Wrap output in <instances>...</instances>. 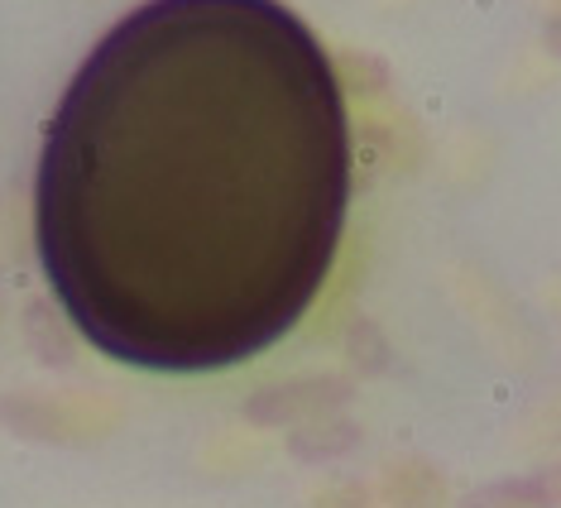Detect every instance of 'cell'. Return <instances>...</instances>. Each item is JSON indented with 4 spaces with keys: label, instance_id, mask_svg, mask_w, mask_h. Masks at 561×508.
Masks as SVG:
<instances>
[{
    "label": "cell",
    "instance_id": "1",
    "mask_svg": "<svg viewBox=\"0 0 561 508\" xmlns=\"http://www.w3.org/2000/svg\"><path fill=\"white\" fill-rule=\"evenodd\" d=\"M346 86L284 0H139L34 159V254L96 355L145 374L260 360L327 288L351 216Z\"/></svg>",
    "mask_w": 561,
    "mask_h": 508
}]
</instances>
